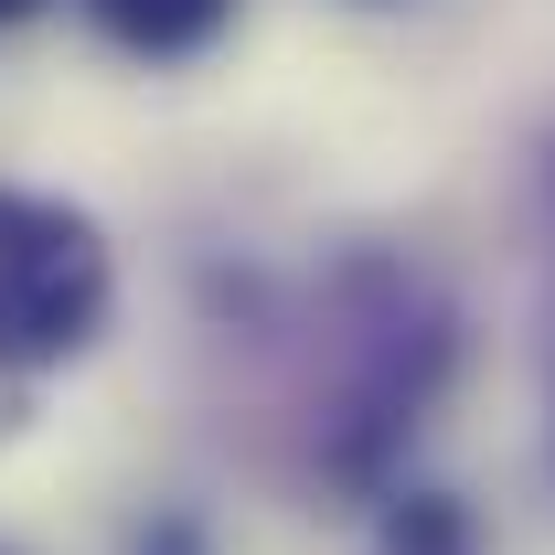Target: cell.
Returning <instances> with one entry per match:
<instances>
[{
    "mask_svg": "<svg viewBox=\"0 0 555 555\" xmlns=\"http://www.w3.org/2000/svg\"><path fill=\"white\" fill-rule=\"evenodd\" d=\"M118 321V246L65 193L0 182V374L43 385L107 343Z\"/></svg>",
    "mask_w": 555,
    "mask_h": 555,
    "instance_id": "1",
    "label": "cell"
},
{
    "mask_svg": "<svg viewBox=\"0 0 555 555\" xmlns=\"http://www.w3.org/2000/svg\"><path fill=\"white\" fill-rule=\"evenodd\" d=\"M246 0H86V22L129 54V65H193L235 33Z\"/></svg>",
    "mask_w": 555,
    "mask_h": 555,
    "instance_id": "2",
    "label": "cell"
},
{
    "mask_svg": "<svg viewBox=\"0 0 555 555\" xmlns=\"http://www.w3.org/2000/svg\"><path fill=\"white\" fill-rule=\"evenodd\" d=\"M374 555H481V524L438 481H385L374 491Z\"/></svg>",
    "mask_w": 555,
    "mask_h": 555,
    "instance_id": "3",
    "label": "cell"
},
{
    "mask_svg": "<svg viewBox=\"0 0 555 555\" xmlns=\"http://www.w3.org/2000/svg\"><path fill=\"white\" fill-rule=\"evenodd\" d=\"M54 0H0V33H22V22H43Z\"/></svg>",
    "mask_w": 555,
    "mask_h": 555,
    "instance_id": "4",
    "label": "cell"
},
{
    "mask_svg": "<svg viewBox=\"0 0 555 555\" xmlns=\"http://www.w3.org/2000/svg\"><path fill=\"white\" fill-rule=\"evenodd\" d=\"M0 555H11V545H0Z\"/></svg>",
    "mask_w": 555,
    "mask_h": 555,
    "instance_id": "5",
    "label": "cell"
}]
</instances>
